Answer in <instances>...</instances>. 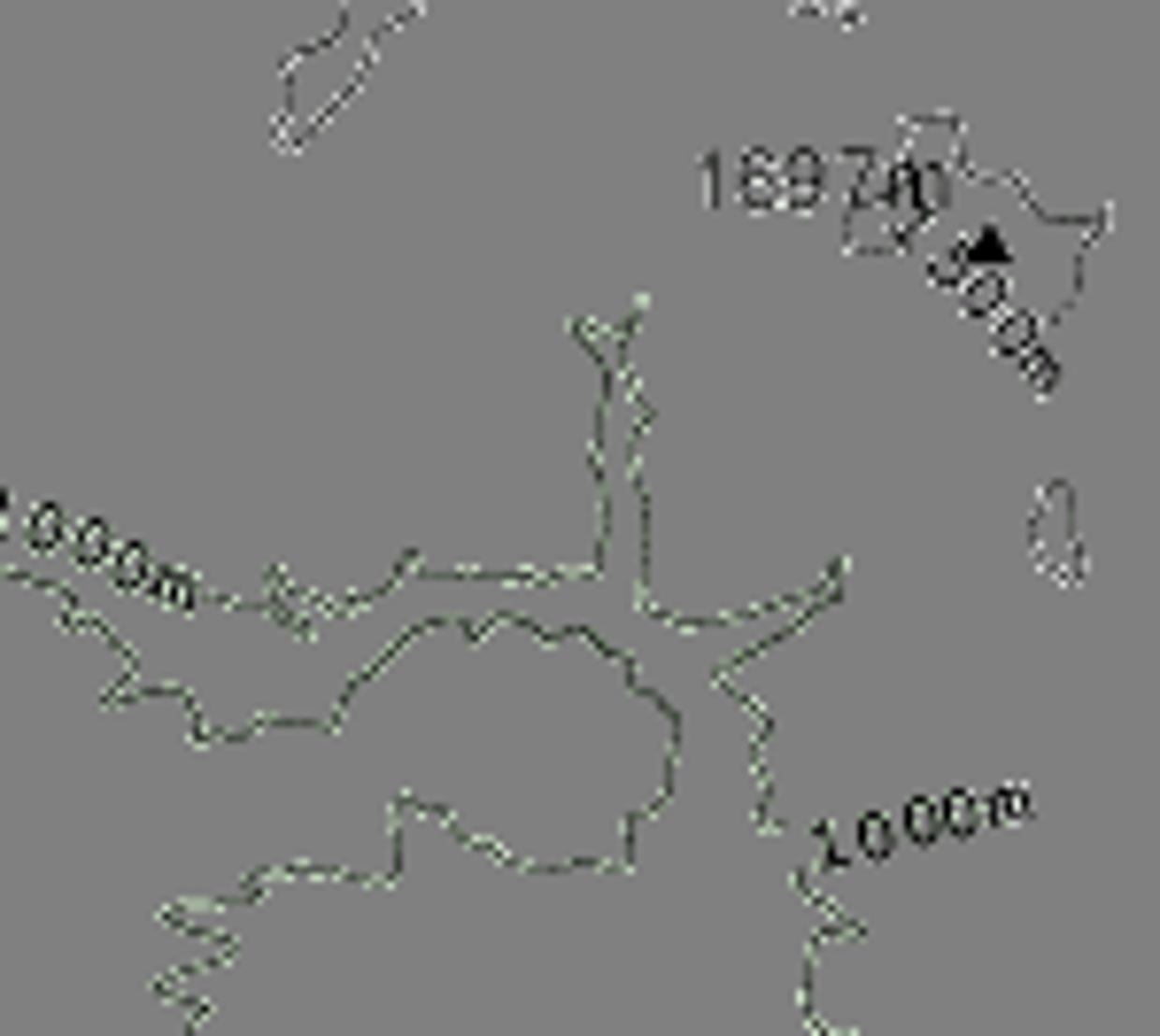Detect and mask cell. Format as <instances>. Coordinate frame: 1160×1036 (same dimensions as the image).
<instances>
[{"label": "cell", "instance_id": "cell-1", "mask_svg": "<svg viewBox=\"0 0 1160 1036\" xmlns=\"http://www.w3.org/2000/svg\"><path fill=\"white\" fill-rule=\"evenodd\" d=\"M32 542H39V549L63 542V511H39V518H32Z\"/></svg>", "mask_w": 1160, "mask_h": 1036}]
</instances>
